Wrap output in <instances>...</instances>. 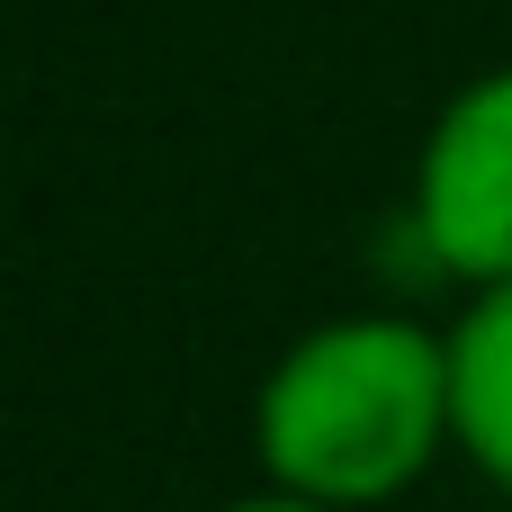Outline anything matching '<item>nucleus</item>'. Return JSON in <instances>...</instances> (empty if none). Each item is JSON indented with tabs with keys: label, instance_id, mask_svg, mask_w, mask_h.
Listing matches in <instances>:
<instances>
[{
	"label": "nucleus",
	"instance_id": "f257e3e1",
	"mask_svg": "<svg viewBox=\"0 0 512 512\" xmlns=\"http://www.w3.org/2000/svg\"><path fill=\"white\" fill-rule=\"evenodd\" d=\"M441 441H459L450 414V333H423L405 315H342L279 351L252 405L261 477L297 504L369 512L405 495Z\"/></svg>",
	"mask_w": 512,
	"mask_h": 512
},
{
	"label": "nucleus",
	"instance_id": "f03ea898",
	"mask_svg": "<svg viewBox=\"0 0 512 512\" xmlns=\"http://www.w3.org/2000/svg\"><path fill=\"white\" fill-rule=\"evenodd\" d=\"M414 225L432 261L477 297L512 288V72L468 81L432 117V144L414 171Z\"/></svg>",
	"mask_w": 512,
	"mask_h": 512
},
{
	"label": "nucleus",
	"instance_id": "7ed1b4c3",
	"mask_svg": "<svg viewBox=\"0 0 512 512\" xmlns=\"http://www.w3.org/2000/svg\"><path fill=\"white\" fill-rule=\"evenodd\" d=\"M450 414L477 477L512 495V288H486L450 324Z\"/></svg>",
	"mask_w": 512,
	"mask_h": 512
},
{
	"label": "nucleus",
	"instance_id": "20e7f679",
	"mask_svg": "<svg viewBox=\"0 0 512 512\" xmlns=\"http://www.w3.org/2000/svg\"><path fill=\"white\" fill-rule=\"evenodd\" d=\"M225 512H324V504H297V495L270 486V495H243V504H225Z\"/></svg>",
	"mask_w": 512,
	"mask_h": 512
}]
</instances>
